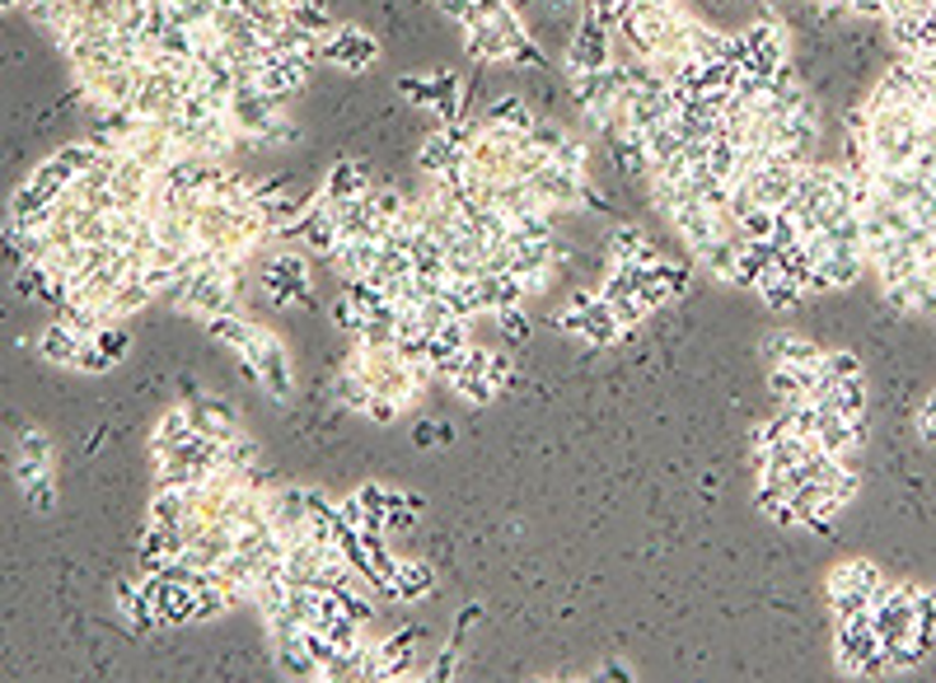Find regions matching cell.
I'll use <instances>...</instances> for the list:
<instances>
[{
  "label": "cell",
  "instance_id": "6da1fadb",
  "mask_svg": "<svg viewBox=\"0 0 936 683\" xmlns=\"http://www.w3.org/2000/svg\"><path fill=\"white\" fill-rule=\"evenodd\" d=\"M552 323H558V332H567V338H577L585 346H614L628 338V328H623L614 305L600 291H571V300L558 309Z\"/></svg>",
  "mask_w": 936,
  "mask_h": 683
},
{
  "label": "cell",
  "instance_id": "7a4b0ae2",
  "mask_svg": "<svg viewBox=\"0 0 936 683\" xmlns=\"http://www.w3.org/2000/svg\"><path fill=\"white\" fill-rule=\"evenodd\" d=\"M258 282H263L267 300L276 309H315V272H309V258L296 253V249H276L263 258V267H258Z\"/></svg>",
  "mask_w": 936,
  "mask_h": 683
},
{
  "label": "cell",
  "instance_id": "3957f363",
  "mask_svg": "<svg viewBox=\"0 0 936 683\" xmlns=\"http://www.w3.org/2000/svg\"><path fill=\"white\" fill-rule=\"evenodd\" d=\"M239 365H244V375H249L272 402H290V398H296V371H290V352H286V342L276 338V332L258 328L249 356L239 361Z\"/></svg>",
  "mask_w": 936,
  "mask_h": 683
},
{
  "label": "cell",
  "instance_id": "277c9868",
  "mask_svg": "<svg viewBox=\"0 0 936 683\" xmlns=\"http://www.w3.org/2000/svg\"><path fill=\"white\" fill-rule=\"evenodd\" d=\"M319 61L342 66V71H370L379 61V43H375V33L356 29V24H333L319 38Z\"/></svg>",
  "mask_w": 936,
  "mask_h": 683
},
{
  "label": "cell",
  "instance_id": "5b68a950",
  "mask_svg": "<svg viewBox=\"0 0 936 683\" xmlns=\"http://www.w3.org/2000/svg\"><path fill=\"white\" fill-rule=\"evenodd\" d=\"M286 239H296V243H300L305 253H315V258H328V253L338 249V239H342L333 202H328L323 192H315V197L305 202L300 220H296V225H290V230H286Z\"/></svg>",
  "mask_w": 936,
  "mask_h": 683
},
{
  "label": "cell",
  "instance_id": "8992f818",
  "mask_svg": "<svg viewBox=\"0 0 936 683\" xmlns=\"http://www.w3.org/2000/svg\"><path fill=\"white\" fill-rule=\"evenodd\" d=\"M309 71H315V61H305V57H296V52H276V47H267L263 57H258V84L272 94V99H296L300 90H305V80H309Z\"/></svg>",
  "mask_w": 936,
  "mask_h": 683
},
{
  "label": "cell",
  "instance_id": "52a82bcc",
  "mask_svg": "<svg viewBox=\"0 0 936 683\" xmlns=\"http://www.w3.org/2000/svg\"><path fill=\"white\" fill-rule=\"evenodd\" d=\"M880 651V637H876V623H871V608L853 613V618H838V633H834V660L843 674H861V664Z\"/></svg>",
  "mask_w": 936,
  "mask_h": 683
},
{
  "label": "cell",
  "instance_id": "ba28073f",
  "mask_svg": "<svg viewBox=\"0 0 936 683\" xmlns=\"http://www.w3.org/2000/svg\"><path fill=\"white\" fill-rule=\"evenodd\" d=\"M618 57L614 52V29H604L600 20H585L577 24V33H571V43H567V71H600V66H609Z\"/></svg>",
  "mask_w": 936,
  "mask_h": 683
},
{
  "label": "cell",
  "instance_id": "9c48e42d",
  "mask_svg": "<svg viewBox=\"0 0 936 683\" xmlns=\"http://www.w3.org/2000/svg\"><path fill=\"white\" fill-rule=\"evenodd\" d=\"M150 183H155V169H146L141 160H132L123 150L113 164V179H109V192H113V206L117 212H141L146 197H150Z\"/></svg>",
  "mask_w": 936,
  "mask_h": 683
},
{
  "label": "cell",
  "instance_id": "30bf717a",
  "mask_svg": "<svg viewBox=\"0 0 936 683\" xmlns=\"http://www.w3.org/2000/svg\"><path fill=\"white\" fill-rule=\"evenodd\" d=\"M890 585L894 581L871 562V557H843V562L829 571V590H861V594H871V604L886 600Z\"/></svg>",
  "mask_w": 936,
  "mask_h": 683
},
{
  "label": "cell",
  "instance_id": "8fae6325",
  "mask_svg": "<svg viewBox=\"0 0 936 683\" xmlns=\"http://www.w3.org/2000/svg\"><path fill=\"white\" fill-rule=\"evenodd\" d=\"M436 590V571H431V562H422V557H398V567L389 576V585L385 594L393 604H418L426 600V594Z\"/></svg>",
  "mask_w": 936,
  "mask_h": 683
},
{
  "label": "cell",
  "instance_id": "7c38bea8",
  "mask_svg": "<svg viewBox=\"0 0 936 683\" xmlns=\"http://www.w3.org/2000/svg\"><path fill=\"white\" fill-rule=\"evenodd\" d=\"M758 356H764V365H820L824 346L806 332H768Z\"/></svg>",
  "mask_w": 936,
  "mask_h": 683
},
{
  "label": "cell",
  "instance_id": "4fadbf2b",
  "mask_svg": "<svg viewBox=\"0 0 936 683\" xmlns=\"http://www.w3.org/2000/svg\"><path fill=\"white\" fill-rule=\"evenodd\" d=\"M84 332H76L66 319H57V323H47L43 328V338H38V356L47 361V365H57V371H76V361H80V352H84Z\"/></svg>",
  "mask_w": 936,
  "mask_h": 683
},
{
  "label": "cell",
  "instance_id": "5bb4252c",
  "mask_svg": "<svg viewBox=\"0 0 936 683\" xmlns=\"http://www.w3.org/2000/svg\"><path fill=\"white\" fill-rule=\"evenodd\" d=\"M814 445L829 449L834 459H853V454L866 445V417L861 422H847V417H820V426H814Z\"/></svg>",
  "mask_w": 936,
  "mask_h": 683
},
{
  "label": "cell",
  "instance_id": "9a60e30c",
  "mask_svg": "<svg viewBox=\"0 0 936 683\" xmlns=\"http://www.w3.org/2000/svg\"><path fill=\"white\" fill-rule=\"evenodd\" d=\"M187 408V417H193V426L202 431V435H212V441H235L239 431V417H235V408L230 402H220V398H193V402H183Z\"/></svg>",
  "mask_w": 936,
  "mask_h": 683
},
{
  "label": "cell",
  "instance_id": "2e32d148",
  "mask_svg": "<svg viewBox=\"0 0 936 683\" xmlns=\"http://www.w3.org/2000/svg\"><path fill=\"white\" fill-rule=\"evenodd\" d=\"M375 258H379L375 239H338V249L328 253V267H333L342 282H361V276H370Z\"/></svg>",
  "mask_w": 936,
  "mask_h": 683
},
{
  "label": "cell",
  "instance_id": "e0dca14e",
  "mask_svg": "<svg viewBox=\"0 0 936 683\" xmlns=\"http://www.w3.org/2000/svg\"><path fill=\"white\" fill-rule=\"evenodd\" d=\"M478 291H482V309H488V314L525 309V300H529L515 272H482V276H478Z\"/></svg>",
  "mask_w": 936,
  "mask_h": 683
},
{
  "label": "cell",
  "instance_id": "ac0fdd59",
  "mask_svg": "<svg viewBox=\"0 0 936 683\" xmlns=\"http://www.w3.org/2000/svg\"><path fill=\"white\" fill-rule=\"evenodd\" d=\"M258 328L263 323H253V319H244L239 309H225V314H216V319H206V332L220 342V346H230V352L244 361L249 356V346H253V338H258Z\"/></svg>",
  "mask_w": 936,
  "mask_h": 683
},
{
  "label": "cell",
  "instance_id": "d6986e66",
  "mask_svg": "<svg viewBox=\"0 0 936 683\" xmlns=\"http://www.w3.org/2000/svg\"><path fill=\"white\" fill-rule=\"evenodd\" d=\"M323 197L342 206V202H356V197H366L370 192V179H366V169H361L356 160H338L333 169H328V179H323Z\"/></svg>",
  "mask_w": 936,
  "mask_h": 683
},
{
  "label": "cell",
  "instance_id": "ffe728a7",
  "mask_svg": "<svg viewBox=\"0 0 936 683\" xmlns=\"http://www.w3.org/2000/svg\"><path fill=\"white\" fill-rule=\"evenodd\" d=\"M272 656H276V670L286 679H319V664L309 656L305 633H286V637H272Z\"/></svg>",
  "mask_w": 936,
  "mask_h": 683
},
{
  "label": "cell",
  "instance_id": "44dd1931",
  "mask_svg": "<svg viewBox=\"0 0 936 683\" xmlns=\"http://www.w3.org/2000/svg\"><path fill=\"white\" fill-rule=\"evenodd\" d=\"M609 258H623V262H641V267H651V262H661L665 253L655 249L647 239V230H637V225H618L609 235Z\"/></svg>",
  "mask_w": 936,
  "mask_h": 683
},
{
  "label": "cell",
  "instance_id": "7402d4cb",
  "mask_svg": "<svg viewBox=\"0 0 936 683\" xmlns=\"http://www.w3.org/2000/svg\"><path fill=\"white\" fill-rule=\"evenodd\" d=\"M193 431L197 426H193V417H187V408H169L160 422H155V431H150V459H155V454H169L173 445H183Z\"/></svg>",
  "mask_w": 936,
  "mask_h": 683
},
{
  "label": "cell",
  "instance_id": "603a6c76",
  "mask_svg": "<svg viewBox=\"0 0 936 683\" xmlns=\"http://www.w3.org/2000/svg\"><path fill=\"white\" fill-rule=\"evenodd\" d=\"M482 122H492V127H506V132H515V136H525V132L534 127V113L525 109V99L506 94V99H492L488 109H482Z\"/></svg>",
  "mask_w": 936,
  "mask_h": 683
},
{
  "label": "cell",
  "instance_id": "cb8c5ba5",
  "mask_svg": "<svg viewBox=\"0 0 936 683\" xmlns=\"http://www.w3.org/2000/svg\"><path fill=\"white\" fill-rule=\"evenodd\" d=\"M333 394H338V402H342V408H352V412H361V417H366V408H370V384L361 379V375L352 371V365H342V371H338V379H333Z\"/></svg>",
  "mask_w": 936,
  "mask_h": 683
},
{
  "label": "cell",
  "instance_id": "d4e9b609",
  "mask_svg": "<svg viewBox=\"0 0 936 683\" xmlns=\"http://www.w3.org/2000/svg\"><path fill=\"white\" fill-rule=\"evenodd\" d=\"M286 20H290V24H300L305 33H319V38L338 24L333 14H328V10L319 5V0H290V5H286Z\"/></svg>",
  "mask_w": 936,
  "mask_h": 683
},
{
  "label": "cell",
  "instance_id": "484cf974",
  "mask_svg": "<svg viewBox=\"0 0 936 683\" xmlns=\"http://www.w3.org/2000/svg\"><path fill=\"white\" fill-rule=\"evenodd\" d=\"M90 342L99 346V352H103V356H113V361H123V356L132 352V332H127L123 323H103V328L94 332V338H90Z\"/></svg>",
  "mask_w": 936,
  "mask_h": 683
},
{
  "label": "cell",
  "instance_id": "4316f807",
  "mask_svg": "<svg viewBox=\"0 0 936 683\" xmlns=\"http://www.w3.org/2000/svg\"><path fill=\"white\" fill-rule=\"evenodd\" d=\"M422 501H412L408 492H389V534H403L412 530V520H418Z\"/></svg>",
  "mask_w": 936,
  "mask_h": 683
},
{
  "label": "cell",
  "instance_id": "83f0119b",
  "mask_svg": "<svg viewBox=\"0 0 936 683\" xmlns=\"http://www.w3.org/2000/svg\"><path fill=\"white\" fill-rule=\"evenodd\" d=\"M829 608H834V623L838 618H853V613L871 608V594H861V590H829Z\"/></svg>",
  "mask_w": 936,
  "mask_h": 683
},
{
  "label": "cell",
  "instance_id": "f1b7e54d",
  "mask_svg": "<svg viewBox=\"0 0 936 683\" xmlns=\"http://www.w3.org/2000/svg\"><path fill=\"white\" fill-rule=\"evenodd\" d=\"M820 375L824 379H853V375H861V361L853 352H824L820 356Z\"/></svg>",
  "mask_w": 936,
  "mask_h": 683
},
{
  "label": "cell",
  "instance_id": "f546056e",
  "mask_svg": "<svg viewBox=\"0 0 936 683\" xmlns=\"http://www.w3.org/2000/svg\"><path fill=\"white\" fill-rule=\"evenodd\" d=\"M492 319L501 323V338H506L511 346H525L529 342V314L525 309H506V314H492Z\"/></svg>",
  "mask_w": 936,
  "mask_h": 683
},
{
  "label": "cell",
  "instance_id": "4dcf8cb0",
  "mask_svg": "<svg viewBox=\"0 0 936 683\" xmlns=\"http://www.w3.org/2000/svg\"><path fill=\"white\" fill-rule=\"evenodd\" d=\"M333 319H338V328L346 332V338H361V328H366V309H356L352 300H338V309H333Z\"/></svg>",
  "mask_w": 936,
  "mask_h": 683
},
{
  "label": "cell",
  "instance_id": "1f68e13d",
  "mask_svg": "<svg viewBox=\"0 0 936 683\" xmlns=\"http://www.w3.org/2000/svg\"><path fill=\"white\" fill-rule=\"evenodd\" d=\"M412 441H418V449H431V445H449V441H455V431L441 426V422H418Z\"/></svg>",
  "mask_w": 936,
  "mask_h": 683
},
{
  "label": "cell",
  "instance_id": "d6a6232c",
  "mask_svg": "<svg viewBox=\"0 0 936 683\" xmlns=\"http://www.w3.org/2000/svg\"><path fill=\"white\" fill-rule=\"evenodd\" d=\"M488 384L496 394H506V384H511V361L501 356V352H492V365H488Z\"/></svg>",
  "mask_w": 936,
  "mask_h": 683
},
{
  "label": "cell",
  "instance_id": "836d02e7",
  "mask_svg": "<svg viewBox=\"0 0 936 683\" xmlns=\"http://www.w3.org/2000/svg\"><path fill=\"white\" fill-rule=\"evenodd\" d=\"M600 679H632V670H628V664H618V660H609L600 670Z\"/></svg>",
  "mask_w": 936,
  "mask_h": 683
},
{
  "label": "cell",
  "instance_id": "e575fe53",
  "mask_svg": "<svg viewBox=\"0 0 936 683\" xmlns=\"http://www.w3.org/2000/svg\"><path fill=\"white\" fill-rule=\"evenodd\" d=\"M20 5H24V10H38V5H43V0H20Z\"/></svg>",
  "mask_w": 936,
  "mask_h": 683
},
{
  "label": "cell",
  "instance_id": "d590c367",
  "mask_svg": "<svg viewBox=\"0 0 936 683\" xmlns=\"http://www.w3.org/2000/svg\"><path fill=\"white\" fill-rule=\"evenodd\" d=\"M14 5H20V0H0V10H14Z\"/></svg>",
  "mask_w": 936,
  "mask_h": 683
}]
</instances>
